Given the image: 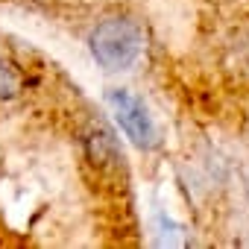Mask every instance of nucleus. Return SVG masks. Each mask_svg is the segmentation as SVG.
Wrapping results in <instances>:
<instances>
[{
    "instance_id": "f257e3e1",
    "label": "nucleus",
    "mask_w": 249,
    "mask_h": 249,
    "mask_svg": "<svg viewBox=\"0 0 249 249\" xmlns=\"http://www.w3.org/2000/svg\"><path fill=\"white\" fill-rule=\"evenodd\" d=\"M88 50L108 73L129 71L144 56V30L126 12H106L88 33Z\"/></svg>"
},
{
    "instance_id": "f03ea898",
    "label": "nucleus",
    "mask_w": 249,
    "mask_h": 249,
    "mask_svg": "<svg viewBox=\"0 0 249 249\" xmlns=\"http://www.w3.org/2000/svg\"><path fill=\"white\" fill-rule=\"evenodd\" d=\"M108 106H111V111H114V117H117V123H120V129L126 132L138 147L147 150V147L156 144L153 117H150L147 106H144L135 94H129V91H111V94H108Z\"/></svg>"
},
{
    "instance_id": "7ed1b4c3",
    "label": "nucleus",
    "mask_w": 249,
    "mask_h": 249,
    "mask_svg": "<svg viewBox=\"0 0 249 249\" xmlns=\"http://www.w3.org/2000/svg\"><path fill=\"white\" fill-rule=\"evenodd\" d=\"M27 88H30V79H27L24 65L0 50V111L21 103L27 97Z\"/></svg>"
}]
</instances>
